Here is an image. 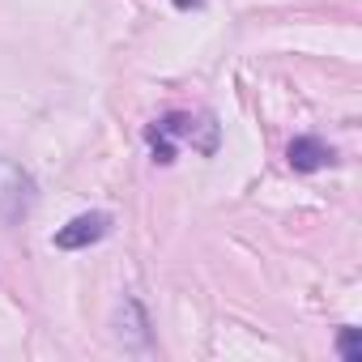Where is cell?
I'll list each match as a JSON object with an SVG mask.
<instances>
[{
    "instance_id": "obj_1",
    "label": "cell",
    "mask_w": 362,
    "mask_h": 362,
    "mask_svg": "<svg viewBox=\"0 0 362 362\" xmlns=\"http://www.w3.org/2000/svg\"><path fill=\"white\" fill-rule=\"evenodd\" d=\"M175 145L179 141H188L192 149H201V153H214L218 149V124H214V115H184V111H175V115H162V119H153Z\"/></svg>"
},
{
    "instance_id": "obj_2",
    "label": "cell",
    "mask_w": 362,
    "mask_h": 362,
    "mask_svg": "<svg viewBox=\"0 0 362 362\" xmlns=\"http://www.w3.org/2000/svg\"><path fill=\"white\" fill-rule=\"evenodd\" d=\"M107 235H111V214L90 209V214H77L73 222H64L52 243H56L60 252H81V247H90V243H98V239H107Z\"/></svg>"
},
{
    "instance_id": "obj_3",
    "label": "cell",
    "mask_w": 362,
    "mask_h": 362,
    "mask_svg": "<svg viewBox=\"0 0 362 362\" xmlns=\"http://www.w3.org/2000/svg\"><path fill=\"white\" fill-rule=\"evenodd\" d=\"M286 158H290V166H294L298 175H311V170H324V166L337 162L332 145H324L320 136H294L290 149H286Z\"/></svg>"
},
{
    "instance_id": "obj_4",
    "label": "cell",
    "mask_w": 362,
    "mask_h": 362,
    "mask_svg": "<svg viewBox=\"0 0 362 362\" xmlns=\"http://www.w3.org/2000/svg\"><path fill=\"white\" fill-rule=\"evenodd\" d=\"M145 141H149V153H153V162H158V166H170V162H175L179 145H175L158 124H149V128H145Z\"/></svg>"
},
{
    "instance_id": "obj_5",
    "label": "cell",
    "mask_w": 362,
    "mask_h": 362,
    "mask_svg": "<svg viewBox=\"0 0 362 362\" xmlns=\"http://www.w3.org/2000/svg\"><path fill=\"white\" fill-rule=\"evenodd\" d=\"M337 354H341L345 362H362V328H341Z\"/></svg>"
},
{
    "instance_id": "obj_6",
    "label": "cell",
    "mask_w": 362,
    "mask_h": 362,
    "mask_svg": "<svg viewBox=\"0 0 362 362\" xmlns=\"http://www.w3.org/2000/svg\"><path fill=\"white\" fill-rule=\"evenodd\" d=\"M175 5H179V9H197V5H201V0H175Z\"/></svg>"
}]
</instances>
